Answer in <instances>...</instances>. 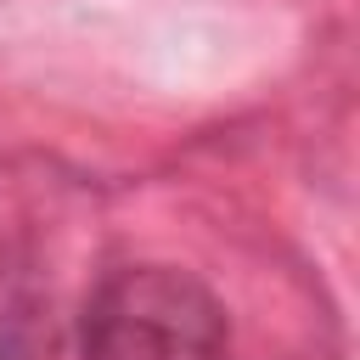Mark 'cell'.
<instances>
[{
    "label": "cell",
    "instance_id": "obj_1",
    "mask_svg": "<svg viewBox=\"0 0 360 360\" xmlns=\"http://www.w3.org/2000/svg\"><path fill=\"white\" fill-rule=\"evenodd\" d=\"M84 360H219L225 315L214 292L174 264L112 270L79 321Z\"/></svg>",
    "mask_w": 360,
    "mask_h": 360
},
{
    "label": "cell",
    "instance_id": "obj_2",
    "mask_svg": "<svg viewBox=\"0 0 360 360\" xmlns=\"http://www.w3.org/2000/svg\"><path fill=\"white\" fill-rule=\"evenodd\" d=\"M56 315L51 292L22 264H0V360H51Z\"/></svg>",
    "mask_w": 360,
    "mask_h": 360
}]
</instances>
